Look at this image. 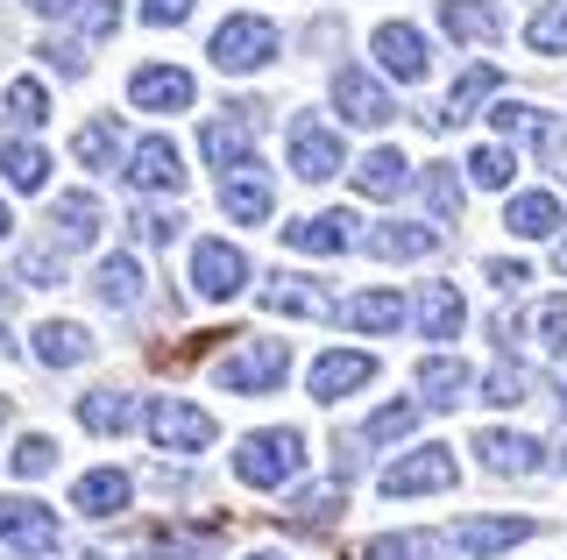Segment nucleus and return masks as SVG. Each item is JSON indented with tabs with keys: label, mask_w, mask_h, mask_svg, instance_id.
Segmentation results:
<instances>
[{
	"label": "nucleus",
	"mask_w": 567,
	"mask_h": 560,
	"mask_svg": "<svg viewBox=\"0 0 567 560\" xmlns=\"http://www.w3.org/2000/svg\"><path fill=\"white\" fill-rule=\"evenodd\" d=\"M298 468H306V433H291V426H262L235 447V476L248 489H284Z\"/></svg>",
	"instance_id": "nucleus-1"
},
{
	"label": "nucleus",
	"mask_w": 567,
	"mask_h": 560,
	"mask_svg": "<svg viewBox=\"0 0 567 560\" xmlns=\"http://www.w3.org/2000/svg\"><path fill=\"white\" fill-rule=\"evenodd\" d=\"M213 376H220V391H235V397H262V391H277V383L291 376V348L284 341H248Z\"/></svg>",
	"instance_id": "nucleus-2"
},
{
	"label": "nucleus",
	"mask_w": 567,
	"mask_h": 560,
	"mask_svg": "<svg viewBox=\"0 0 567 560\" xmlns=\"http://www.w3.org/2000/svg\"><path fill=\"white\" fill-rule=\"evenodd\" d=\"M270 58H277V22H262V14H227L213 29V64L220 72H262Z\"/></svg>",
	"instance_id": "nucleus-3"
},
{
	"label": "nucleus",
	"mask_w": 567,
	"mask_h": 560,
	"mask_svg": "<svg viewBox=\"0 0 567 560\" xmlns=\"http://www.w3.org/2000/svg\"><path fill=\"white\" fill-rule=\"evenodd\" d=\"M454 447H412L377 476V489L383 497H433V489H454Z\"/></svg>",
	"instance_id": "nucleus-4"
},
{
	"label": "nucleus",
	"mask_w": 567,
	"mask_h": 560,
	"mask_svg": "<svg viewBox=\"0 0 567 560\" xmlns=\"http://www.w3.org/2000/svg\"><path fill=\"white\" fill-rule=\"evenodd\" d=\"M150 440L164 454H206L213 447V418L199 405H185V397H156L150 405Z\"/></svg>",
	"instance_id": "nucleus-5"
},
{
	"label": "nucleus",
	"mask_w": 567,
	"mask_h": 560,
	"mask_svg": "<svg viewBox=\"0 0 567 560\" xmlns=\"http://www.w3.org/2000/svg\"><path fill=\"white\" fill-rule=\"evenodd\" d=\"M0 547L50 553V547H58V511L35 504V497H0Z\"/></svg>",
	"instance_id": "nucleus-6"
},
{
	"label": "nucleus",
	"mask_w": 567,
	"mask_h": 560,
	"mask_svg": "<svg viewBox=\"0 0 567 560\" xmlns=\"http://www.w3.org/2000/svg\"><path fill=\"white\" fill-rule=\"evenodd\" d=\"M291 170L306 185H327L333 170H341V135H333L319 114H298L291 121Z\"/></svg>",
	"instance_id": "nucleus-7"
},
{
	"label": "nucleus",
	"mask_w": 567,
	"mask_h": 560,
	"mask_svg": "<svg viewBox=\"0 0 567 560\" xmlns=\"http://www.w3.org/2000/svg\"><path fill=\"white\" fill-rule=\"evenodd\" d=\"M270 170L248 156V164H235V170H220V206H227V220H241V227H262L270 220Z\"/></svg>",
	"instance_id": "nucleus-8"
},
{
	"label": "nucleus",
	"mask_w": 567,
	"mask_h": 560,
	"mask_svg": "<svg viewBox=\"0 0 567 560\" xmlns=\"http://www.w3.org/2000/svg\"><path fill=\"white\" fill-rule=\"evenodd\" d=\"M192 284H199V299H235L248 284V256L235 241H199L192 249Z\"/></svg>",
	"instance_id": "nucleus-9"
},
{
	"label": "nucleus",
	"mask_w": 567,
	"mask_h": 560,
	"mask_svg": "<svg viewBox=\"0 0 567 560\" xmlns=\"http://www.w3.org/2000/svg\"><path fill=\"white\" fill-rule=\"evenodd\" d=\"M333 107H341V121H354V128H383L390 93L362 72V64H341V72H333Z\"/></svg>",
	"instance_id": "nucleus-10"
},
{
	"label": "nucleus",
	"mask_w": 567,
	"mask_h": 560,
	"mask_svg": "<svg viewBox=\"0 0 567 560\" xmlns=\"http://www.w3.org/2000/svg\"><path fill=\"white\" fill-rule=\"evenodd\" d=\"M128 185L135 191H177L185 185V156H177L171 135H142L128 149Z\"/></svg>",
	"instance_id": "nucleus-11"
},
{
	"label": "nucleus",
	"mask_w": 567,
	"mask_h": 560,
	"mask_svg": "<svg viewBox=\"0 0 567 560\" xmlns=\"http://www.w3.org/2000/svg\"><path fill=\"white\" fill-rule=\"evenodd\" d=\"M192 72H177V64H142V72L128 79V100L135 107H150V114H177V107H192Z\"/></svg>",
	"instance_id": "nucleus-12"
},
{
	"label": "nucleus",
	"mask_w": 567,
	"mask_h": 560,
	"mask_svg": "<svg viewBox=\"0 0 567 560\" xmlns=\"http://www.w3.org/2000/svg\"><path fill=\"white\" fill-rule=\"evenodd\" d=\"M475 454H483V468H489V476H532V468L546 462V447L532 440V433H504V426L475 433Z\"/></svg>",
	"instance_id": "nucleus-13"
},
{
	"label": "nucleus",
	"mask_w": 567,
	"mask_h": 560,
	"mask_svg": "<svg viewBox=\"0 0 567 560\" xmlns=\"http://www.w3.org/2000/svg\"><path fill=\"white\" fill-rule=\"evenodd\" d=\"M369 43H377V64H383L398 85H419V79H425V37H419L412 22H383Z\"/></svg>",
	"instance_id": "nucleus-14"
},
{
	"label": "nucleus",
	"mask_w": 567,
	"mask_h": 560,
	"mask_svg": "<svg viewBox=\"0 0 567 560\" xmlns=\"http://www.w3.org/2000/svg\"><path fill=\"white\" fill-rule=\"evenodd\" d=\"M284 249H298V256H348V249H354V214L291 220V227H284Z\"/></svg>",
	"instance_id": "nucleus-15"
},
{
	"label": "nucleus",
	"mask_w": 567,
	"mask_h": 560,
	"mask_svg": "<svg viewBox=\"0 0 567 560\" xmlns=\"http://www.w3.org/2000/svg\"><path fill=\"white\" fill-rule=\"evenodd\" d=\"M518 539H532V518H461L454 525V553H468V560L511 553Z\"/></svg>",
	"instance_id": "nucleus-16"
},
{
	"label": "nucleus",
	"mask_w": 567,
	"mask_h": 560,
	"mask_svg": "<svg viewBox=\"0 0 567 560\" xmlns=\"http://www.w3.org/2000/svg\"><path fill=\"white\" fill-rule=\"evenodd\" d=\"M262 305L270 312H284V320H333V299L319 291V277H270L262 284Z\"/></svg>",
	"instance_id": "nucleus-17"
},
{
	"label": "nucleus",
	"mask_w": 567,
	"mask_h": 560,
	"mask_svg": "<svg viewBox=\"0 0 567 560\" xmlns=\"http://www.w3.org/2000/svg\"><path fill=\"white\" fill-rule=\"evenodd\" d=\"M248 135H256V107H227V121H206V135H199L206 164H213V170L248 164Z\"/></svg>",
	"instance_id": "nucleus-18"
},
{
	"label": "nucleus",
	"mask_w": 567,
	"mask_h": 560,
	"mask_svg": "<svg viewBox=\"0 0 567 560\" xmlns=\"http://www.w3.org/2000/svg\"><path fill=\"white\" fill-rule=\"evenodd\" d=\"M369 376H377V362H369V355H354V348L341 355V348H333V355L312 362V397H319V405H341V397L362 391Z\"/></svg>",
	"instance_id": "nucleus-19"
},
{
	"label": "nucleus",
	"mask_w": 567,
	"mask_h": 560,
	"mask_svg": "<svg viewBox=\"0 0 567 560\" xmlns=\"http://www.w3.org/2000/svg\"><path fill=\"white\" fill-rule=\"evenodd\" d=\"M35 362L43 370H79V362H93V334L79 320H43L35 326Z\"/></svg>",
	"instance_id": "nucleus-20"
},
{
	"label": "nucleus",
	"mask_w": 567,
	"mask_h": 560,
	"mask_svg": "<svg viewBox=\"0 0 567 560\" xmlns=\"http://www.w3.org/2000/svg\"><path fill=\"white\" fill-rule=\"evenodd\" d=\"M419 391H425V405L454 412V405H468L475 376H468V362H461V355H425L419 362Z\"/></svg>",
	"instance_id": "nucleus-21"
},
{
	"label": "nucleus",
	"mask_w": 567,
	"mask_h": 560,
	"mask_svg": "<svg viewBox=\"0 0 567 560\" xmlns=\"http://www.w3.org/2000/svg\"><path fill=\"white\" fill-rule=\"evenodd\" d=\"M50 235H58L64 249H93L100 241V199L93 191H64V199L50 206Z\"/></svg>",
	"instance_id": "nucleus-22"
},
{
	"label": "nucleus",
	"mask_w": 567,
	"mask_h": 560,
	"mask_svg": "<svg viewBox=\"0 0 567 560\" xmlns=\"http://www.w3.org/2000/svg\"><path fill=\"white\" fill-rule=\"evenodd\" d=\"M128 497H135V483L121 476V468H93V476H79V489H71V504H79V511H93V518L128 511Z\"/></svg>",
	"instance_id": "nucleus-23"
},
{
	"label": "nucleus",
	"mask_w": 567,
	"mask_h": 560,
	"mask_svg": "<svg viewBox=\"0 0 567 560\" xmlns=\"http://www.w3.org/2000/svg\"><path fill=\"white\" fill-rule=\"evenodd\" d=\"M433 249H440V227H412V220H390L369 235V256H383V262H419Z\"/></svg>",
	"instance_id": "nucleus-24"
},
{
	"label": "nucleus",
	"mask_w": 567,
	"mask_h": 560,
	"mask_svg": "<svg viewBox=\"0 0 567 560\" xmlns=\"http://www.w3.org/2000/svg\"><path fill=\"white\" fill-rule=\"evenodd\" d=\"M504 227L518 241H546L560 227V199H554V191H518V199L504 206Z\"/></svg>",
	"instance_id": "nucleus-25"
},
{
	"label": "nucleus",
	"mask_w": 567,
	"mask_h": 560,
	"mask_svg": "<svg viewBox=\"0 0 567 560\" xmlns=\"http://www.w3.org/2000/svg\"><path fill=\"white\" fill-rule=\"evenodd\" d=\"M461 320H468V305H461L454 284H425V291H419V334H425V341H454Z\"/></svg>",
	"instance_id": "nucleus-26"
},
{
	"label": "nucleus",
	"mask_w": 567,
	"mask_h": 560,
	"mask_svg": "<svg viewBox=\"0 0 567 560\" xmlns=\"http://www.w3.org/2000/svg\"><path fill=\"white\" fill-rule=\"evenodd\" d=\"M362 560H454V547L440 532H377L362 539Z\"/></svg>",
	"instance_id": "nucleus-27"
},
{
	"label": "nucleus",
	"mask_w": 567,
	"mask_h": 560,
	"mask_svg": "<svg viewBox=\"0 0 567 560\" xmlns=\"http://www.w3.org/2000/svg\"><path fill=\"white\" fill-rule=\"evenodd\" d=\"M440 29H447L454 43H489L496 29H504V14H496L489 0H440Z\"/></svg>",
	"instance_id": "nucleus-28"
},
{
	"label": "nucleus",
	"mask_w": 567,
	"mask_h": 560,
	"mask_svg": "<svg viewBox=\"0 0 567 560\" xmlns=\"http://www.w3.org/2000/svg\"><path fill=\"white\" fill-rule=\"evenodd\" d=\"M404 185H412V164H404L398 149H369L362 164H354V191H369V199H398Z\"/></svg>",
	"instance_id": "nucleus-29"
},
{
	"label": "nucleus",
	"mask_w": 567,
	"mask_h": 560,
	"mask_svg": "<svg viewBox=\"0 0 567 560\" xmlns=\"http://www.w3.org/2000/svg\"><path fill=\"white\" fill-rule=\"evenodd\" d=\"M398 320H404L398 291H362V299L341 305V326H354V334H398Z\"/></svg>",
	"instance_id": "nucleus-30"
},
{
	"label": "nucleus",
	"mask_w": 567,
	"mask_h": 560,
	"mask_svg": "<svg viewBox=\"0 0 567 560\" xmlns=\"http://www.w3.org/2000/svg\"><path fill=\"white\" fill-rule=\"evenodd\" d=\"M121 149H128V143H121V121L114 114H106V121H85V128L71 135V156H79L85 170H114Z\"/></svg>",
	"instance_id": "nucleus-31"
},
{
	"label": "nucleus",
	"mask_w": 567,
	"mask_h": 560,
	"mask_svg": "<svg viewBox=\"0 0 567 560\" xmlns=\"http://www.w3.org/2000/svg\"><path fill=\"white\" fill-rule=\"evenodd\" d=\"M93 291H100V305L128 312V305L142 299V262H135V256H106L100 270H93Z\"/></svg>",
	"instance_id": "nucleus-32"
},
{
	"label": "nucleus",
	"mask_w": 567,
	"mask_h": 560,
	"mask_svg": "<svg viewBox=\"0 0 567 560\" xmlns=\"http://www.w3.org/2000/svg\"><path fill=\"white\" fill-rule=\"evenodd\" d=\"M79 426H85V433H128V426H135V397H121V391H85V397H79Z\"/></svg>",
	"instance_id": "nucleus-33"
},
{
	"label": "nucleus",
	"mask_w": 567,
	"mask_h": 560,
	"mask_svg": "<svg viewBox=\"0 0 567 560\" xmlns=\"http://www.w3.org/2000/svg\"><path fill=\"white\" fill-rule=\"evenodd\" d=\"M483 93H496V64H475V72H461L454 79V93H447V107L440 114H425V128H447V121H468V107Z\"/></svg>",
	"instance_id": "nucleus-34"
},
{
	"label": "nucleus",
	"mask_w": 567,
	"mask_h": 560,
	"mask_svg": "<svg viewBox=\"0 0 567 560\" xmlns=\"http://www.w3.org/2000/svg\"><path fill=\"white\" fill-rule=\"evenodd\" d=\"M333 511H348V497H341V476H333L327 489H306V497H291V525L298 532H327Z\"/></svg>",
	"instance_id": "nucleus-35"
},
{
	"label": "nucleus",
	"mask_w": 567,
	"mask_h": 560,
	"mask_svg": "<svg viewBox=\"0 0 567 560\" xmlns=\"http://www.w3.org/2000/svg\"><path fill=\"white\" fill-rule=\"evenodd\" d=\"M0 170H8V185H14V191H43L50 156L35 149V143H0Z\"/></svg>",
	"instance_id": "nucleus-36"
},
{
	"label": "nucleus",
	"mask_w": 567,
	"mask_h": 560,
	"mask_svg": "<svg viewBox=\"0 0 567 560\" xmlns=\"http://www.w3.org/2000/svg\"><path fill=\"white\" fill-rule=\"evenodd\" d=\"M525 43L539 50V58H567V0H546L539 14L525 22Z\"/></svg>",
	"instance_id": "nucleus-37"
},
{
	"label": "nucleus",
	"mask_w": 567,
	"mask_h": 560,
	"mask_svg": "<svg viewBox=\"0 0 567 560\" xmlns=\"http://www.w3.org/2000/svg\"><path fill=\"white\" fill-rule=\"evenodd\" d=\"M8 121H14V128H43V121H50V93L35 79H14L8 85Z\"/></svg>",
	"instance_id": "nucleus-38"
},
{
	"label": "nucleus",
	"mask_w": 567,
	"mask_h": 560,
	"mask_svg": "<svg viewBox=\"0 0 567 560\" xmlns=\"http://www.w3.org/2000/svg\"><path fill=\"white\" fill-rule=\"evenodd\" d=\"M511 170H518V156H511L504 143H483V149L468 156V178H475V185H489V191H504V185H511Z\"/></svg>",
	"instance_id": "nucleus-39"
},
{
	"label": "nucleus",
	"mask_w": 567,
	"mask_h": 560,
	"mask_svg": "<svg viewBox=\"0 0 567 560\" xmlns=\"http://www.w3.org/2000/svg\"><path fill=\"white\" fill-rule=\"evenodd\" d=\"M213 547H220V532H156L150 539L156 560H206Z\"/></svg>",
	"instance_id": "nucleus-40"
},
{
	"label": "nucleus",
	"mask_w": 567,
	"mask_h": 560,
	"mask_svg": "<svg viewBox=\"0 0 567 560\" xmlns=\"http://www.w3.org/2000/svg\"><path fill=\"white\" fill-rule=\"evenodd\" d=\"M8 468H14V476H50V468H58V447H50L43 440V433H22V440H14V454H8Z\"/></svg>",
	"instance_id": "nucleus-41"
},
{
	"label": "nucleus",
	"mask_w": 567,
	"mask_h": 560,
	"mask_svg": "<svg viewBox=\"0 0 567 560\" xmlns=\"http://www.w3.org/2000/svg\"><path fill=\"white\" fill-rule=\"evenodd\" d=\"M425 206H433V220H461V178L447 164L425 170Z\"/></svg>",
	"instance_id": "nucleus-42"
},
{
	"label": "nucleus",
	"mask_w": 567,
	"mask_h": 560,
	"mask_svg": "<svg viewBox=\"0 0 567 560\" xmlns=\"http://www.w3.org/2000/svg\"><path fill=\"white\" fill-rule=\"evenodd\" d=\"M532 334H539L546 355H560V362H567V299H546L539 312H532Z\"/></svg>",
	"instance_id": "nucleus-43"
},
{
	"label": "nucleus",
	"mask_w": 567,
	"mask_h": 560,
	"mask_svg": "<svg viewBox=\"0 0 567 560\" xmlns=\"http://www.w3.org/2000/svg\"><path fill=\"white\" fill-rule=\"evenodd\" d=\"M483 391H489V405H525V391H532V383H525L518 362H504V370H489Z\"/></svg>",
	"instance_id": "nucleus-44"
},
{
	"label": "nucleus",
	"mask_w": 567,
	"mask_h": 560,
	"mask_svg": "<svg viewBox=\"0 0 567 560\" xmlns=\"http://www.w3.org/2000/svg\"><path fill=\"white\" fill-rule=\"evenodd\" d=\"M412 426H419V405H383L377 418H369V440H404Z\"/></svg>",
	"instance_id": "nucleus-45"
},
{
	"label": "nucleus",
	"mask_w": 567,
	"mask_h": 560,
	"mask_svg": "<svg viewBox=\"0 0 567 560\" xmlns=\"http://www.w3.org/2000/svg\"><path fill=\"white\" fill-rule=\"evenodd\" d=\"M177 227H185V220H177V214H156V206H142V214H135V235H142V241H156V249H164Z\"/></svg>",
	"instance_id": "nucleus-46"
},
{
	"label": "nucleus",
	"mask_w": 567,
	"mask_h": 560,
	"mask_svg": "<svg viewBox=\"0 0 567 560\" xmlns=\"http://www.w3.org/2000/svg\"><path fill=\"white\" fill-rule=\"evenodd\" d=\"M22 277H29V284H50V277L64 284V262L50 256V249H29V256H22Z\"/></svg>",
	"instance_id": "nucleus-47"
},
{
	"label": "nucleus",
	"mask_w": 567,
	"mask_h": 560,
	"mask_svg": "<svg viewBox=\"0 0 567 560\" xmlns=\"http://www.w3.org/2000/svg\"><path fill=\"white\" fill-rule=\"evenodd\" d=\"M192 14V0H142V22L150 29H171V22H185Z\"/></svg>",
	"instance_id": "nucleus-48"
},
{
	"label": "nucleus",
	"mask_w": 567,
	"mask_h": 560,
	"mask_svg": "<svg viewBox=\"0 0 567 560\" xmlns=\"http://www.w3.org/2000/svg\"><path fill=\"white\" fill-rule=\"evenodd\" d=\"M114 22H121L114 0H93V8H85V37H114Z\"/></svg>",
	"instance_id": "nucleus-49"
},
{
	"label": "nucleus",
	"mask_w": 567,
	"mask_h": 560,
	"mask_svg": "<svg viewBox=\"0 0 567 560\" xmlns=\"http://www.w3.org/2000/svg\"><path fill=\"white\" fill-rule=\"evenodd\" d=\"M489 284L496 291H518V284H532V270H525V262H489Z\"/></svg>",
	"instance_id": "nucleus-50"
},
{
	"label": "nucleus",
	"mask_w": 567,
	"mask_h": 560,
	"mask_svg": "<svg viewBox=\"0 0 567 560\" xmlns=\"http://www.w3.org/2000/svg\"><path fill=\"white\" fill-rule=\"evenodd\" d=\"M35 14H79V0H29Z\"/></svg>",
	"instance_id": "nucleus-51"
},
{
	"label": "nucleus",
	"mask_w": 567,
	"mask_h": 560,
	"mask_svg": "<svg viewBox=\"0 0 567 560\" xmlns=\"http://www.w3.org/2000/svg\"><path fill=\"white\" fill-rule=\"evenodd\" d=\"M0 355H14V341H8V320H0Z\"/></svg>",
	"instance_id": "nucleus-52"
},
{
	"label": "nucleus",
	"mask_w": 567,
	"mask_h": 560,
	"mask_svg": "<svg viewBox=\"0 0 567 560\" xmlns=\"http://www.w3.org/2000/svg\"><path fill=\"white\" fill-rule=\"evenodd\" d=\"M8 227H14V220H8V206H0V241H8Z\"/></svg>",
	"instance_id": "nucleus-53"
},
{
	"label": "nucleus",
	"mask_w": 567,
	"mask_h": 560,
	"mask_svg": "<svg viewBox=\"0 0 567 560\" xmlns=\"http://www.w3.org/2000/svg\"><path fill=\"white\" fill-rule=\"evenodd\" d=\"M554 262H560V277H567V241H560V256H554Z\"/></svg>",
	"instance_id": "nucleus-54"
},
{
	"label": "nucleus",
	"mask_w": 567,
	"mask_h": 560,
	"mask_svg": "<svg viewBox=\"0 0 567 560\" xmlns=\"http://www.w3.org/2000/svg\"><path fill=\"white\" fill-rule=\"evenodd\" d=\"M560 412H567V376H560Z\"/></svg>",
	"instance_id": "nucleus-55"
},
{
	"label": "nucleus",
	"mask_w": 567,
	"mask_h": 560,
	"mask_svg": "<svg viewBox=\"0 0 567 560\" xmlns=\"http://www.w3.org/2000/svg\"><path fill=\"white\" fill-rule=\"evenodd\" d=\"M248 560H277V553H248Z\"/></svg>",
	"instance_id": "nucleus-56"
},
{
	"label": "nucleus",
	"mask_w": 567,
	"mask_h": 560,
	"mask_svg": "<svg viewBox=\"0 0 567 560\" xmlns=\"http://www.w3.org/2000/svg\"><path fill=\"white\" fill-rule=\"evenodd\" d=\"M0 305H8V284H0Z\"/></svg>",
	"instance_id": "nucleus-57"
},
{
	"label": "nucleus",
	"mask_w": 567,
	"mask_h": 560,
	"mask_svg": "<svg viewBox=\"0 0 567 560\" xmlns=\"http://www.w3.org/2000/svg\"><path fill=\"white\" fill-rule=\"evenodd\" d=\"M0 418H8V397H0Z\"/></svg>",
	"instance_id": "nucleus-58"
},
{
	"label": "nucleus",
	"mask_w": 567,
	"mask_h": 560,
	"mask_svg": "<svg viewBox=\"0 0 567 560\" xmlns=\"http://www.w3.org/2000/svg\"><path fill=\"white\" fill-rule=\"evenodd\" d=\"M560 468H567V447H560Z\"/></svg>",
	"instance_id": "nucleus-59"
}]
</instances>
